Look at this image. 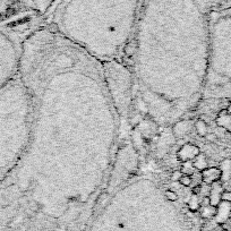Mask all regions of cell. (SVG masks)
Instances as JSON below:
<instances>
[{
  "instance_id": "obj_1",
  "label": "cell",
  "mask_w": 231,
  "mask_h": 231,
  "mask_svg": "<svg viewBox=\"0 0 231 231\" xmlns=\"http://www.w3.org/2000/svg\"><path fill=\"white\" fill-rule=\"evenodd\" d=\"M209 15L201 0H144L134 34L138 96L135 111L159 126L173 125L203 95L205 79L192 49L206 38Z\"/></svg>"
},
{
  "instance_id": "obj_2",
  "label": "cell",
  "mask_w": 231,
  "mask_h": 231,
  "mask_svg": "<svg viewBox=\"0 0 231 231\" xmlns=\"http://www.w3.org/2000/svg\"><path fill=\"white\" fill-rule=\"evenodd\" d=\"M144 0H57L46 24L99 60L124 63Z\"/></svg>"
},
{
  "instance_id": "obj_3",
  "label": "cell",
  "mask_w": 231,
  "mask_h": 231,
  "mask_svg": "<svg viewBox=\"0 0 231 231\" xmlns=\"http://www.w3.org/2000/svg\"><path fill=\"white\" fill-rule=\"evenodd\" d=\"M103 67L105 83L112 101L121 120L128 119L130 105L133 102L134 75L124 63L111 60L101 63Z\"/></svg>"
},
{
  "instance_id": "obj_4",
  "label": "cell",
  "mask_w": 231,
  "mask_h": 231,
  "mask_svg": "<svg viewBox=\"0 0 231 231\" xmlns=\"http://www.w3.org/2000/svg\"><path fill=\"white\" fill-rule=\"evenodd\" d=\"M176 138L172 134V130L165 129L159 137L158 144H156V155L158 158H164L165 155L171 151L172 145L175 144Z\"/></svg>"
},
{
  "instance_id": "obj_5",
  "label": "cell",
  "mask_w": 231,
  "mask_h": 231,
  "mask_svg": "<svg viewBox=\"0 0 231 231\" xmlns=\"http://www.w3.org/2000/svg\"><path fill=\"white\" fill-rule=\"evenodd\" d=\"M201 153L200 147L192 143H187L184 144L179 147L178 152H177V160L179 163L186 161H194L195 158Z\"/></svg>"
},
{
  "instance_id": "obj_6",
  "label": "cell",
  "mask_w": 231,
  "mask_h": 231,
  "mask_svg": "<svg viewBox=\"0 0 231 231\" xmlns=\"http://www.w3.org/2000/svg\"><path fill=\"white\" fill-rule=\"evenodd\" d=\"M194 125L195 123H192V120L188 119H179L178 121H176L171 127L172 134L176 140H182L186 136H188L189 134L192 133Z\"/></svg>"
},
{
  "instance_id": "obj_7",
  "label": "cell",
  "mask_w": 231,
  "mask_h": 231,
  "mask_svg": "<svg viewBox=\"0 0 231 231\" xmlns=\"http://www.w3.org/2000/svg\"><path fill=\"white\" fill-rule=\"evenodd\" d=\"M202 181L205 185H212L215 181H220L222 178V171L217 167H207L201 171Z\"/></svg>"
},
{
  "instance_id": "obj_8",
  "label": "cell",
  "mask_w": 231,
  "mask_h": 231,
  "mask_svg": "<svg viewBox=\"0 0 231 231\" xmlns=\"http://www.w3.org/2000/svg\"><path fill=\"white\" fill-rule=\"evenodd\" d=\"M223 192V186L222 182L215 181L212 185H210V192H209V201H210V205L217 207L219 204L221 203V195Z\"/></svg>"
},
{
  "instance_id": "obj_9",
  "label": "cell",
  "mask_w": 231,
  "mask_h": 231,
  "mask_svg": "<svg viewBox=\"0 0 231 231\" xmlns=\"http://www.w3.org/2000/svg\"><path fill=\"white\" fill-rule=\"evenodd\" d=\"M26 1H28L26 7L35 9L40 14L46 15L57 0H26Z\"/></svg>"
},
{
  "instance_id": "obj_10",
  "label": "cell",
  "mask_w": 231,
  "mask_h": 231,
  "mask_svg": "<svg viewBox=\"0 0 231 231\" xmlns=\"http://www.w3.org/2000/svg\"><path fill=\"white\" fill-rule=\"evenodd\" d=\"M215 124L217 125V127H221L227 132H231V115L228 113L225 109H222L215 118Z\"/></svg>"
},
{
  "instance_id": "obj_11",
  "label": "cell",
  "mask_w": 231,
  "mask_h": 231,
  "mask_svg": "<svg viewBox=\"0 0 231 231\" xmlns=\"http://www.w3.org/2000/svg\"><path fill=\"white\" fill-rule=\"evenodd\" d=\"M192 164H194V168L196 169V171L201 172L202 170L206 169L207 167H209V161H207L206 155L201 152L196 158H195V160L192 161Z\"/></svg>"
},
{
  "instance_id": "obj_12",
  "label": "cell",
  "mask_w": 231,
  "mask_h": 231,
  "mask_svg": "<svg viewBox=\"0 0 231 231\" xmlns=\"http://www.w3.org/2000/svg\"><path fill=\"white\" fill-rule=\"evenodd\" d=\"M195 129H196V133L198 134V136L201 137H205L206 134H209V126H207V123L203 118H200L195 121Z\"/></svg>"
},
{
  "instance_id": "obj_13",
  "label": "cell",
  "mask_w": 231,
  "mask_h": 231,
  "mask_svg": "<svg viewBox=\"0 0 231 231\" xmlns=\"http://www.w3.org/2000/svg\"><path fill=\"white\" fill-rule=\"evenodd\" d=\"M201 206H202V204H201L200 200H198V196L192 194V196L189 197L188 201H187V207H188V210L190 211V212H196V211L200 210Z\"/></svg>"
},
{
  "instance_id": "obj_14",
  "label": "cell",
  "mask_w": 231,
  "mask_h": 231,
  "mask_svg": "<svg viewBox=\"0 0 231 231\" xmlns=\"http://www.w3.org/2000/svg\"><path fill=\"white\" fill-rule=\"evenodd\" d=\"M182 175H187V176H192L196 171V169L194 168V164H192V161H186L182 162L180 164V169Z\"/></svg>"
},
{
  "instance_id": "obj_15",
  "label": "cell",
  "mask_w": 231,
  "mask_h": 231,
  "mask_svg": "<svg viewBox=\"0 0 231 231\" xmlns=\"http://www.w3.org/2000/svg\"><path fill=\"white\" fill-rule=\"evenodd\" d=\"M217 214V207L212 206V205H205V206H202V210H201V215L203 217H206V219H210V217H213L214 215Z\"/></svg>"
},
{
  "instance_id": "obj_16",
  "label": "cell",
  "mask_w": 231,
  "mask_h": 231,
  "mask_svg": "<svg viewBox=\"0 0 231 231\" xmlns=\"http://www.w3.org/2000/svg\"><path fill=\"white\" fill-rule=\"evenodd\" d=\"M164 197L169 201V202H171V203H176V202L179 200L178 192H176V190H173V189H171V188L165 189V190H164Z\"/></svg>"
},
{
  "instance_id": "obj_17",
  "label": "cell",
  "mask_w": 231,
  "mask_h": 231,
  "mask_svg": "<svg viewBox=\"0 0 231 231\" xmlns=\"http://www.w3.org/2000/svg\"><path fill=\"white\" fill-rule=\"evenodd\" d=\"M178 182L180 184V186H182V187H189L192 182V176L182 175L181 177H180V179H179Z\"/></svg>"
},
{
  "instance_id": "obj_18",
  "label": "cell",
  "mask_w": 231,
  "mask_h": 231,
  "mask_svg": "<svg viewBox=\"0 0 231 231\" xmlns=\"http://www.w3.org/2000/svg\"><path fill=\"white\" fill-rule=\"evenodd\" d=\"M181 176H182V173L180 170H175L172 173H170V180H171L172 182H177V181H179V179H180Z\"/></svg>"
},
{
  "instance_id": "obj_19",
  "label": "cell",
  "mask_w": 231,
  "mask_h": 231,
  "mask_svg": "<svg viewBox=\"0 0 231 231\" xmlns=\"http://www.w3.org/2000/svg\"><path fill=\"white\" fill-rule=\"evenodd\" d=\"M221 201L225 203H231V192L230 190H223L221 195Z\"/></svg>"
},
{
  "instance_id": "obj_20",
  "label": "cell",
  "mask_w": 231,
  "mask_h": 231,
  "mask_svg": "<svg viewBox=\"0 0 231 231\" xmlns=\"http://www.w3.org/2000/svg\"><path fill=\"white\" fill-rule=\"evenodd\" d=\"M202 190H203V185H202V184H196V185L192 188L190 192H192V195H197V196H200Z\"/></svg>"
},
{
  "instance_id": "obj_21",
  "label": "cell",
  "mask_w": 231,
  "mask_h": 231,
  "mask_svg": "<svg viewBox=\"0 0 231 231\" xmlns=\"http://www.w3.org/2000/svg\"><path fill=\"white\" fill-rule=\"evenodd\" d=\"M205 138H206V140L210 142V143H215V140H217V136L215 133H209V134H206Z\"/></svg>"
},
{
  "instance_id": "obj_22",
  "label": "cell",
  "mask_w": 231,
  "mask_h": 231,
  "mask_svg": "<svg viewBox=\"0 0 231 231\" xmlns=\"http://www.w3.org/2000/svg\"><path fill=\"white\" fill-rule=\"evenodd\" d=\"M225 110L228 111V113H230V115H231V101H229V103H228Z\"/></svg>"
},
{
  "instance_id": "obj_23",
  "label": "cell",
  "mask_w": 231,
  "mask_h": 231,
  "mask_svg": "<svg viewBox=\"0 0 231 231\" xmlns=\"http://www.w3.org/2000/svg\"><path fill=\"white\" fill-rule=\"evenodd\" d=\"M223 231H225V230H223Z\"/></svg>"
}]
</instances>
